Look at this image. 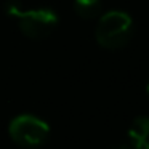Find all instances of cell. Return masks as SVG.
Returning <instances> with one entry per match:
<instances>
[{
  "mask_svg": "<svg viewBox=\"0 0 149 149\" xmlns=\"http://www.w3.org/2000/svg\"><path fill=\"white\" fill-rule=\"evenodd\" d=\"M128 138L133 149H149V117H136L128 128Z\"/></svg>",
  "mask_w": 149,
  "mask_h": 149,
  "instance_id": "277c9868",
  "label": "cell"
},
{
  "mask_svg": "<svg viewBox=\"0 0 149 149\" xmlns=\"http://www.w3.org/2000/svg\"><path fill=\"white\" fill-rule=\"evenodd\" d=\"M50 133V127L45 120L36 116L23 114L11 120L10 123V136L15 143L26 148L42 144Z\"/></svg>",
  "mask_w": 149,
  "mask_h": 149,
  "instance_id": "3957f363",
  "label": "cell"
},
{
  "mask_svg": "<svg viewBox=\"0 0 149 149\" xmlns=\"http://www.w3.org/2000/svg\"><path fill=\"white\" fill-rule=\"evenodd\" d=\"M146 91H148V95H149V79H148V84H146Z\"/></svg>",
  "mask_w": 149,
  "mask_h": 149,
  "instance_id": "52a82bcc",
  "label": "cell"
},
{
  "mask_svg": "<svg viewBox=\"0 0 149 149\" xmlns=\"http://www.w3.org/2000/svg\"><path fill=\"white\" fill-rule=\"evenodd\" d=\"M8 15L19 19V27L24 36L29 39H43L50 36L58 24V16L50 8H34V10H23L19 2L10 0L7 3Z\"/></svg>",
  "mask_w": 149,
  "mask_h": 149,
  "instance_id": "6da1fadb",
  "label": "cell"
},
{
  "mask_svg": "<svg viewBox=\"0 0 149 149\" xmlns=\"http://www.w3.org/2000/svg\"><path fill=\"white\" fill-rule=\"evenodd\" d=\"M117 149H132V146H127V144H122V146H119Z\"/></svg>",
  "mask_w": 149,
  "mask_h": 149,
  "instance_id": "8992f818",
  "label": "cell"
},
{
  "mask_svg": "<svg viewBox=\"0 0 149 149\" xmlns=\"http://www.w3.org/2000/svg\"><path fill=\"white\" fill-rule=\"evenodd\" d=\"M133 32V21L125 11H109L103 15L96 27V40L109 50L122 48L128 43Z\"/></svg>",
  "mask_w": 149,
  "mask_h": 149,
  "instance_id": "7a4b0ae2",
  "label": "cell"
},
{
  "mask_svg": "<svg viewBox=\"0 0 149 149\" xmlns=\"http://www.w3.org/2000/svg\"><path fill=\"white\" fill-rule=\"evenodd\" d=\"M74 8L79 16L85 19L96 18L101 11V2L100 0H74Z\"/></svg>",
  "mask_w": 149,
  "mask_h": 149,
  "instance_id": "5b68a950",
  "label": "cell"
}]
</instances>
